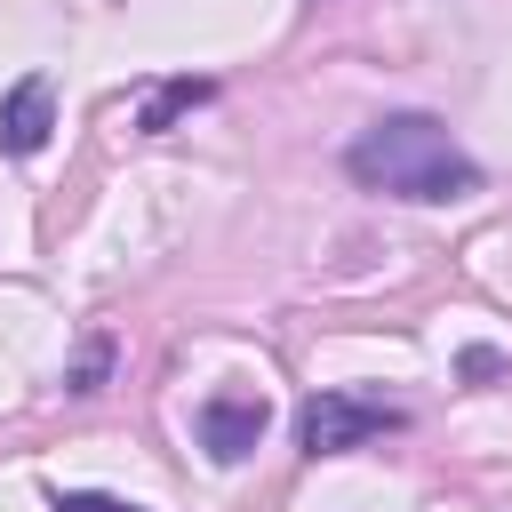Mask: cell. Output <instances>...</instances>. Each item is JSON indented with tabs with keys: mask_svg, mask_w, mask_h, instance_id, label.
Wrapping results in <instances>:
<instances>
[{
	"mask_svg": "<svg viewBox=\"0 0 512 512\" xmlns=\"http://www.w3.org/2000/svg\"><path fill=\"white\" fill-rule=\"evenodd\" d=\"M344 168H352V184L392 192V200H424V208H448V200H472L480 192V160L432 112H384L376 128L352 136Z\"/></svg>",
	"mask_w": 512,
	"mask_h": 512,
	"instance_id": "1",
	"label": "cell"
},
{
	"mask_svg": "<svg viewBox=\"0 0 512 512\" xmlns=\"http://www.w3.org/2000/svg\"><path fill=\"white\" fill-rule=\"evenodd\" d=\"M400 424H408V408H392V400L320 392V400H304L296 440H304V456H352V448H368V440H384V432H400Z\"/></svg>",
	"mask_w": 512,
	"mask_h": 512,
	"instance_id": "2",
	"label": "cell"
},
{
	"mask_svg": "<svg viewBox=\"0 0 512 512\" xmlns=\"http://www.w3.org/2000/svg\"><path fill=\"white\" fill-rule=\"evenodd\" d=\"M48 136H56V80H48V72H24V80L0 96V152H8V160H32Z\"/></svg>",
	"mask_w": 512,
	"mask_h": 512,
	"instance_id": "3",
	"label": "cell"
},
{
	"mask_svg": "<svg viewBox=\"0 0 512 512\" xmlns=\"http://www.w3.org/2000/svg\"><path fill=\"white\" fill-rule=\"evenodd\" d=\"M264 424H272L264 392H216V400L200 408V448H208L216 464H240V456L264 440Z\"/></svg>",
	"mask_w": 512,
	"mask_h": 512,
	"instance_id": "4",
	"label": "cell"
},
{
	"mask_svg": "<svg viewBox=\"0 0 512 512\" xmlns=\"http://www.w3.org/2000/svg\"><path fill=\"white\" fill-rule=\"evenodd\" d=\"M208 96H216V80H192V72H184V80H160V88L144 96L136 128H144V136H168V128H176V120H184L192 104H208Z\"/></svg>",
	"mask_w": 512,
	"mask_h": 512,
	"instance_id": "5",
	"label": "cell"
},
{
	"mask_svg": "<svg viewBox=\"0 0 512 512\" xmlns=\"http://www.w3.org/2000/svg\"><path fill=\"white\" fill-rule=\"evenodd\" d=\"M48 512H152V504H128V496H104V488H56Z\"/></svg>",
	"mask_w": 512,
	"mask_h": 512,
	"instance_id": "6",
	"label": "cell"
},
{
	"mask_svg": "<svg viewBox=\"0 0 512 512\" xmlns=\"http://www.w3.org/2000/svg\"><path fill=\"white\" fill-rule=\"evenodd\" d=\"M104 368H112V344H104V336H88V344H80V360H72V376H64V392H96V384H104Z\"/></svg>",
	"mask_w": 512,
	"mask_h": 512,
	"instance_id": "7",
	"label": "cell"
},
{
	"mask_svg": "<svg viewBox=\"0 0 512 512\" xmlns=\"http://www.w3.org/2000/svg\"><path fill=\"white\" fill-rule=\"evenodd\" d=\"M464 376H472V384L504 376V352H496V344H472V352H464Z\"/></svg>",
	"mask_w": 512,
	"mask_h": 512,
	"instance_id": "8",
	"label": "cell"
}]
</instances>
